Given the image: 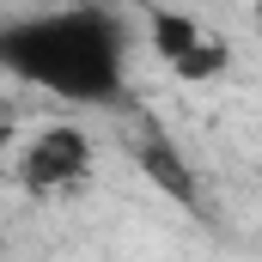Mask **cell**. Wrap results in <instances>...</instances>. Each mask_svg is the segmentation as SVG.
<instances>
[{
	"label": "cell",
	"instance_id": "2",
	"mask_svg": "<svg viewBox=\"0 0 262 262\" xmlns=\"http://www.w3.org/2000/svg\"><path fill=\"white\" fill-rule=\"evenodd\" d=\"M92 177V134L79 122H49L25 152H18V183L31 195H61Z\"/></svg>",
	"mask_w": 262,
	"mask_h": 262
},
{
	"label": "cell",
	"instance_id": "1",
	"mask_svg": "<svg viewBox=\"0 0 262 262\" xmlns=\"http://www.w3.org/2000/svg\"><path fill=\"white\" fill-rule=\"evenodd\" d=\"M0 73L67 104H116L128 79V25L104 6L0 18Z\"/></svg>",
	"mask_w": 262,
	"mask_h": 262
},
{
	"label": "cell",
	"instance_id": "4",
	"mask_svg": "<svg viewBox=\"0 0 262 262\" xmlns=\"http://www.w3.org/2000/svg\"><path fill=\"white\" fill-rule=\"evenodd\" d=\"M165 67H171L177 79H189V85H201V79H220V73L232 67V43H226V37H195V43H189L177 61H165Z\"/></svg>",
	"mask_w": 262,
	"mask_h": 262
},
{
	"label": "cell",
	"instance_id": "5",
	"mask_svg": "<svg viewBox=\"0 0 262 262\" xmlns=\"http://www.w3.org/2000/svg\"><path fill=\"white\" fill-rule=\"evenodd\" d=\"M146 18H152V25H146V31H152V49H159L165 61H177V55L201 37V25L189 12H177V6H159V12H146Z\"/></svg>",
	"mask_w": 262,
	"mask_h": 262
},
{
	"label": "cell",
	"instance_id": "3",
	"mask_svg": "<svg viewBox=\"0 0 262 262\" xmlns=\"http://www.w3.org/2000/svg\"><path fill=\"white\" fill-rule=\"evenodd\" d=\"M134 159H140L146 183H159V189L177 201V207H195V201H201V177H195V165H189V159H183V152H177L165 134H152V140H146Z\"/></svg>",
	"mask_w": 262,
	"mask_h": 262
}]
</instances>
